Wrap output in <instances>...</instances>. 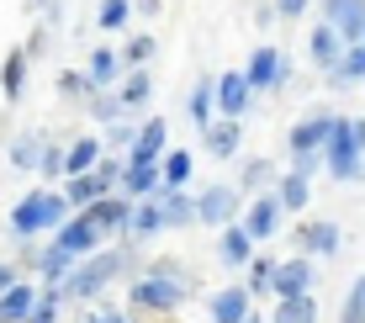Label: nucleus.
I'll return each mask as SVG.
<instances>
[{
	"mask_svg": "<svg viewBox=\"0 0 365 323\" xmlns=\"http://www.w3.org/2000/svg\"><path fill=\"white\" fill-rule=\"evenodd\" d=\"M334 117L339 111L329 106H312V111H302V117L286 128V148L292 154H323V143H329V128H334Z\"/></svg>",
	"mask_w": 365,
	"mask_h": 323,
	"instance_id": "8",
	"label": "nucleus"
},
{
	"mask_svg": "<svg viewBox=\"0 0 365 323\" xmlns=\"http://www.w3.org/2000/svg\"><path fill=\"white\" fill-rule=\"evenodd\" d=\"M349 185H365V154H360V165H355V180Z\"/></svg>",
	"mask_w": 365,
	"mask_h": 323,
	"instance_id": "47",
	"label": "nucleus"
},
{
	"mask_svg": "<svg viewBox=\"0 0 365 323\" xmlns=\"http://www.w3.org/2000/svg\"><path fill=\"white\" fill-rule=\"evenodd\" d=\"M318 21L339 32V43H365V0H318Z\"/></svg>",
	"mask_w": 365,
	"mask_h": 323,
	"instance_id": "13",
	"label": "nucleus"
},
{
	"mask_svg": "<svg viewBox=\"0 0 365 323\" xmlns=\"http://www.w3.org/2000/svg\"><path fill=\"white\" fill-rule=\"evenodd\" d=\"M286 170H292V175H302V180H312V175L323 170V154H292V165H286Z\"/></svg>",
	"mask_w": 365,
	"mask_h": 323,
	"instance_id": "41",
	"label": "nucleus"
},
{
	"mask_svg": "<svg viewBox=\"0 0 365 323\" xmlns=\"http://www.w3.org/2000/svg\"><path fill=\"white\" fill-rule=\"evenodd\" d=\"M85 111H91V128H106V122L128 117L122 101H117V91H91V96H85Z\"/></svg>",
	"mask_w": 365,
	"mask_h": 323,
	"instance_id": "34",
	"label": "nucleus"
},
{
	"mask_svg": "<svg viewBox=\"0 0 365 323\" xmlns=\"http://www.w3.org/2000/svg\"><path fill=\"white\" fill-rule=\"evenodd\" d=\"M133 11H138V16H159V11H165V0H133Z\"/></svg>",
	"mask_w": 365,
	"mask_h": 323,
	"instance_id": "45",
	"label": "nucleus"
},
{
	"mask_svg": "<svg viewBox=\"0 0 365 323\" xmlns=\"http://www.w3.org/2000/svg\"><path fill=\"white\" fill-rule=\"evenodd\" d=\"M165 148H170V122L165 117H143V122H138V133H133V148L122 159H128V165H159Z\"/></svg>",
	"mask_w": 365,
	"mask_h": 323,
	"instance_id": "14",
	"label": "nucleus"
},
{
	"mask_svg": "<svg viewBox=\"0 0 365 323\" xmlns=\"http://www.w3.org/2000/svg\"><path fill=\"white\" fill-rule=\"evenodd\" d=\"M58 96H64V101H85V96H91L85 74L80 69H64V74H58Z\"/></svg>",
	"mask_w": 365,
	"mask_h": 323,
	"instance_id": "40",
	"label": "nucleus"
},
{
	"mask_svg": "<svg viewBox=\"0 0 365 323\" xmlns=\"http://www.w3.org/2000/svg\"><path fill=\"white\" fill-rule=\"evenodd\" d=\"M312 287H318V260H307V255L275 260V270H270V297L275 302H281V297H307Z\"/></svg>",
	"mask_w": 365,
	"mask_h": 323,
	"instance_id": "7",
	"label": "nucleus"
},
{
	"mask_svg": "<svg viewBox=\"0 0 365 323\" xmlns=\"http://www.w3.org/2000/svg\"><path fill=\"white\" fill-rule=\"evenodd\" d=\"M255 250L259 244L249 239L238 222H228V228H217V265H228V270H244L249 260H255Z\"/></svg>",
	"mask_w": 365,
	"mask_h": 323,
	"instance_id": "21",
	"label": "nucleus"
},
{
	"mask_svg": "<svg viewBox=\"0 0 365 323\" xmlns=\"http://www.w3.org/2000/svg\"><path fill=\"white\" fill-rule=\"evenodd\" d=\"M270 196H275V207H281V212H297V217H302V207H312V180H302V175H292V170H281V175H275V185H270Z\"/></svg>",
	"mask_w": 365,
	"mask_h": 323,
	"instance_id": "26",
	"label": "nucleus"
},
{
	"mask_svg": "<svg viewBox=\"0 0 365 323\" xmlns=\"http://www.w3.org/2000/svg\"><path fill=\"white\" fill-rule=\"evenodd\" d=\"M133 265H138L133 244H117V250L101 244L96 255H85V260L69 265V276L58 281V297H64V302H96V297H106L122 276H133Z\"/></svg>",
	"mask_w": 365,
	"mask_h": 323,
	"instance_id": "1",
	"label": "nucleus"
},
{
	"mask_svg": "<svg viewBox=\"0 0 365 323\" xmlns=\"http://www.w3.org/2000/svg\"><path fill=\"white\" fill-rule=\"evenodd\" d=\"M275 175H281V165H275V159H265V154H255V159H244V165H238V196H259V191H270L275 185Z\"/></svg>",
	"mask_w": 365,
	"mask_h": 323,
	"instance_id": "24",
	"label": "nucleus"
},
{
	"mask_svg": "<svg viewBox=\"0 0 365 323\" xmlns=\"http://www.w3.org/2000/svg\"><path fill=\"white\" fill-rule=\"evenodd\" d=\"M265 323H318V297H312V292L307 297H281Z\"/></svg>",
	"mask_w": 365,
	"mask_h": 323,
	"instance_id": "31",
	"label": "nucleus"
},
{
	"mask_svg": "<svg viewBox=\"0 0 365 323\" xmlns=\"http://www.w3.org/2000/svg\"><path fill=\"white\" fill-rule=\"evenodd\" d=\"M133 133H138V122H133V117L106 122V128H101V148H122V154H128V148H133Z\"/></svg>",
	"mask_w": 365,
	"mask_h": 323,
	"instance_id": "38",
	"label": "nucleus"
},
{
	"mask_svg": "<svg viewBox=\"0 0 365 323\" xmlns=\"http://www.w3.org/2000/svg\"><path fill=\"white\" fill-rule=\"evenodd\" d=\"M238 207H244V196H238V185H207V191L196 196V222L201 228H228V222H238Z\"/></svg>",
	"mask_w": 365,
	"mask_h": 323,
	"instance_id": "9",
	"label": "nucleus"
},
{
	"mask_svg": "<svg viewBox=\"0 0 365 323\" xmlns=\"http://www.w3.org/2000/svg\"><path fill=\"white\" fill-rule=\"evenodd\" d=\"M133 21V0H101L96 6V27L101 32H122Z\"/></svg>",
	"mask_w": 365,
	"mask_h": 323,
	"instance_id": "37",
	"label": "nucleus"
},
{
	"mask_svg": "<svg viewBox=\"0 0 365 323\" xmlns=\"http://www.w3.org/2000/svg\"><path fill=\"white\" fill-rule=\"evenodd\" d=\"M154 202H159V222H165V233H180V228H196V196L185 191H170V185H159L154 191Z\"/></svg>",
	"mask_w": 365,
	"mask_h": 323,
	"instance_id": "16",
	"label": "nucleus"
},
{
	"mask_svg": "<svg viewBox=\"0 0 365 323\" xmlns=\"http://www.w3.org/2000/svg\"><path fill=\"white\" fill-rule=\"evenodd\" d=\"M111 91H117L122 111H128V117H138V111L154 101V74H148V69H122V80L111 85Z\"/></svg>",
	"mask_w": 365,
	"mask_h": 323,
	"instance_id": "20",
	"label": "nucleus"
},
{
	"mask_svg": "<svg viewBox=\"0 0 365 323\" xmlns=\"http://www.w3.org/2000/svg\"><path fill=\"white\" fill-rule=\"evenodd\" d=\"M292 250L307 255V260H334L339 250H344V228H339L334 217H297Z\"/></svg>",
	"mask_w": 365,
	"mask_h": 323,
	"instance_id": "6",
	"label": "nucleus"
},
{
	"mask_svg": "<svg viewBox=\"0 0 365 323\" xmlns=\"http://www.w3.org/2000/svg\"><path fill=\"white\" fill-rule=\"evenodd\" d=\"M281 207H275V196L270 191H259V196H244V207H238V228L249 233L255 244H270L275 233H281Z\"/></svg>",
	"mask_w": 365,
	"mask_h": 323,
	"instance_id": "10",
	"label": "nucleus"
},
{
	"mask_svg": "<svg viewBox=\"0 0 365 323\" xmlns=\"http://www.w3.org/2000/svg\"><path fill=\"white\" fill-rule=\"evenodd\" d=\"M48 244H53V250H64L69 260H85V255H96V250H101L106 239L96 233V222L85 217V212H69V217L58 222L53 233H48Z\"/></svg>",
	"mask_w": 365,
	"mask_h": 323,
	"instance_id": "11",
	"label": "nucleus"
},
{
	"mask_svg": "<svg viewBox=\"0 0 365 323\" xmlns=\"http://www.w3.org/2000/svg\"><path fill=\"white\" fill-rule=\"evenodd\" d=\"M270 270H275V255H255L244 265V281H238V287L255 297V302H265V297H270Z\"/></svg>",
	"mask_w": 365,
	"mask_h": 323,
	"instance_id": "32",
	"label": "nucleus"
},
{
	"mask_svg": "<svg viewBox=\"0 0 365 323\" xmlns=\"http://www.w3.org/2000/svg\"><path fill=\"white\" fill-rule=\"evenodd\" d=\"M249 106H255V91L244 85V74H238V69L212 74V111H217V117L244 122V117H249Z\"/></svg>",
	"mask_w": 365,
	"mask_h": 323,
	"instance_id": "12",
	"label": "nucleus"
},
{
	"mask_svg": "<svg viewBox=\"0 0 365 323\" xmlns=\"http://www.w3.org/2000/svg\"><path fill=\"white\" fill-rule=\"evenodd\" d=\"M32 297H37V281H27V276L11 281V287L0 292V323H21L32 313Z\"/></svg>",
	"mask_w": 365,
	"mask_h": 323,
	"instance_id": "29",
	"label": "nucleus"
},
{
	"mask_svg": "<svg viewBox=\"0 0 365 323\" xmlns=\"http://www.w3.org/2000/svg\"><path fill=\"white\" fill-rule=\"evenodd\" d=\"M339 53H344V43H339V32H334V27H323V21H318V27L307 32V58H312V69L323 74V69H329V64H334Z\"/></svg>",
	"mask_w": 365,
	"mask_h": 323,
	"instance_id": "30",
	"label": "nucleus"
},
{
	"mask_svg": "<svg viewBox=\"0 0 365 323\" xmlns=\"http://www.w3.org/2000/svg\"><path fill=\"white\" fill-rule=\"evenodd\" d=\"M323 85H329V91H360L365 85V43H349L344 53L323 69Z\"/></svg>",
	"mask_w": 365,
	"mask_h": 323,
	"instance_id": "17",
	"label": "nucleus"
},
{
	"mask_svg": "<svg viewBox=\"0 0 365 323\" xmlns=\"http://www.w3.org/2000/svg\"><path fill=\"white\" fill-rule=\"evenodd\" d=\"M185 111H191V122L196 128H207L217 111H212V74H201V80L191 85V96H185Z\"/></svg>",
	"mask_w": 365,
	"mask_h": 323,
	"instance_id": "35",
	"label": "nucleus"
},
{
	"mask_svg": "<svg viewBox=\"0 0 365 323\" xmlns=\"http://www.w3.org/2000/svg\"><path fill=\"white\" fill-rule=\"evenodd\" d=\"M58 307H64V297H58V287H43V281H37L32 313L21 318V323H58Z\"/></svg>",
	"mask_w": 365,
	"mask_h": 323,
	"instance_id": "36",
	"label": "nucleus"
},
{
	"mask_svg": "<svg viewBox=\"0 0 365 323\" xmlns=\"http://www.w3.org/2000/svg\"><path fill=\"white\" fill-rule=\"evenodd\" d=\"M80 212L96 222V233H101V239H117V233H122V222H128V196H117V191H111V196H101V202L80 207Z\"/></svg>",
	"mask_w": 365,
	"mask_h": 323,
	"instance_id": "23",
	"label": "nucleus"
},
{
	"mask_svg": "<svg viewBox=\"0 0 365 323\" xmlns=\"http://www.w3.org/2000/svg\"><path fill=\"white\" fill-rule=\"evenodd\" d=\"M101 154H106V148H101V133H96V128H91V133H80V138H69V143H64V165H58V180L85 175V170H91Z\"/></svg>",
	"mask_w": 365,
	"mask_h": 323,
	"instance_id": "19",
	"label": "nucleus"
},
{
	"mask_svg": "<svg viewBox=\"0 0 365 323\" xmlns=\"http://www.w3.org/2000/svg\"><path fill=\"white\" fill-rule=\"evenodd\" d=\"M64 217H69L64 191H58V185H32V191L6 212V228L16 233V244H27V239H48Z\"/></svg>",
	"mask_w": 365,
	"mask_h": 323,
	"instance_id": "2",
	"label": "nucleus"
},
{
	"mask_svg": "<svg viewBox=\"0 0 365 323\" xmlns=\"http://www.w3.org/2000/svg\"><path fill=\"white\" fill-rule=\"evenodd\" d=\"M80 323H106V318H101V313H91V318H80Z\"/></svg>",
	"mask_w": 365,
	"mask_h": 323,
	"instance_id": "50",
	"label": "nucleus"
},
{
	"mask_svg": "<svg viewBox=\"0 0 365 323\" xmlns=\"http://www.w3.org/2000/svg\"><path fill=\"white\" fill-rule=\"evenodd\" d=\"M244 313H255V297H249L244 287H217L207 297V318L212 323H238Z\"/></svg>",
	"mask_w": 365,
	"mask_h": 323,
	"instance_id": "22",
	"label": "nucleus"
},
{
	"mask_svg": "<svg viewBox=\"0 0 365 323\" xmlns=\"http://www.w3.org/2000/svg\"><path fill=\"white\" fill-rule=\"evenodd\" d=\"M101 318H106V323H138V318H122V313H101Z\"/></svg>",
	"mask_w": 365,
	"mask_h": 323,
	"instance_id": "48",
	"label": "nucleus"
},
{
	"mask_svg": "<svg viewBox=\"0 0 365 323\" xmlns=\"http://www.w3.org/2000/svg\"><path fill=\"white\" fill-rule=\"evenodd\" d=\"M85 74V85H91V91H111V85L122 80V58H117V48H91V64L80 69Z\"/></svg>",
	"mask_w": 365,
	"mask_h": 323,
	"instance_id": "25",
	"label": "nucleus"
},
{
	"mask_svg": "<svg viewBox=\"0 0 365 323\" xmlns=\"http://www.w3.org/2000/svg\"><path fill=\"white\" fill-rule=\"evenodd\" d=\"M238 74H244V85H249L255 96H270V91H281V85L292 80V58H286L275 43H259Z\"/></svg>",
	"mask_w": 365,
	"mask_h": 323,
	"instance_id": "5",
	"label": "nucleus"
},
{
	"mask_svg": "<svg viewBox=\"0 0 365 323\" xmlns=\"http://www.w3.org/2000/svg\"><path fill=\"white\" fill-rule=\"evenodd\" d=\"M275 6V21H302V11L312 6V0H270Z\"/></svg>",
	"mask_w": 365,
	"mask_h": 323,
	"instance_id": "43",
	"label": "nucleus"
},
{
	"mask_svg": "<svg viewBox=\"0 0 365 323\" xmlns=\"http://www.w3.org/2000/svg\"><path fill=\"white\" fill-rule=\"evenodd\" d=\"M191 170H196L191 148H165V154H159V185H170V191L191 185Z\"/></svg>",
	"mask_w": 365,
	"mask_h": 323,
	"instance_id": "28",
	"label": "nucleus"
},
{
	"mask_svg": "<svg viewBox=\"0 0 365 323\" xmlns=\"http://www.w3.org/2000/svg\"><path fill=\"white\" fill-rule=\"evenodd\" d=\"M11 281H21V265H16V260H0V292H6Z\"/></svg>",
	"mask_w": 365,
	"mask_h": 323,
	"instance_id": "44",
	"label": "nucleus"
},
{
	"mask_svg": "<svg viewBox=\"0 0 365 323\" xmlns=\"http://www.w3.org/2000/svg\"><path fill=\"white\" fill-rule=\"evenodd\" d=\"M201 148H207L212 159H238V148H244V122H233V117H212L207 128H201Z\"/></svg>",
	"mask_w": 365,
	"mask_h": 323,
	"instance_id": "15",
	"label": "nucleus"
},
{
	"mask_svg": "<svg viewBox=\"0 0 365 323\" xmlns=\"http://www.w3.org/2000/svg\"><path fill=\"white\" fill-rule=\"evenodd\" d=\"M185 281L180 276H138L133 281V292H128V307H133V318H159V313H180L185 307Z\"/></svg>",
	"mask_w": 365,
	"mask_h": 323,
	"instance_id": "4",
	"label": "nucleus"
},
{
	"mask_svg": "<svg viewBox=\"0 0 365 323\" xmlns=\"http://www.w3.org/2000/svg\"><path fill=\"white\" fill-rule=\"evenodd\" d=\"M43 148H48V128H21L16 138L6 143V165L21 170V175H32L37 159H43Z\"/></svg>",
	"mask_w": 365,
	"mask_h": 323,
	"instance_id": "18",
	"label": "nucleus"
},
{
	"mask_svg": "<svg viewBox=\"0 0 365 323\" xmlns=\"http://www.w3.org/2000/svg\"><path fill=\"white\" fill-rule=\"evenodd\" d=\"M32 6H48V11H53V0H32Z\"/></svg>",
	"mask_w": 365,
	"mask_h": 323,
	"instance_id": "51",
	"label": "nucleus"
},
{
	"mask_svg": "<svg viewBox=\"0 0 365 323\" xmlns=\"http://www.w3.org/2000/svg\"><path fill=\"white\" fill-rule=\"evenodd\" d=\"M360 154H365V117H334L329 143H323V170H329V180L349 185Z\"/></svg>",
	"mask_w": 365,
	"mask_h": 323,
	"instance_id": "3",
	"label": "nucleus"
},
{
	"mask_svg": "<svg viewBox=\"0 0 365 323\" xmlns=\"http://www.w3.org/2000/svg\"><path fill=\"white\" fill-rule=\"evenodd\" d=\"M159 53V37H148V32H133L128 43L117 48V58H122V69H148V58Z\"/></svg>",
	"mask_w": 365,
	"mask_h": 323,
	"instance_id": "33",
	"label": "nucleus"
},
{
	"mask_svg": "<svg viewBox=\"0 0 365 323\" xmlns=\"http://www.w3.org/2000/svg\"><path fill=\"white\" fill-rule=\"evenodd\" d=\"M349 292H355V297H360V302H365V270H360V276H355V287H349Z\"/></svg>",
	"mask_w": 365,
	"mask_h": 323,
	"instance_id": "46",
	"label": "nucleus"
},
{
	"mask_svg": "<svg viewBox=\"0 0 365 323\" xmlns=\"http://www.w3.org/2000/svg\"><path fill=\"white\" fill-rule=\"evenodd\" d=\"M238 323H265V318H259V313H244V318H238Z\"/></svg>",
	"mask_w": 365,
	"mask_h": 323,
	"instance_id": "49",
	"label": "nucleus"
},
{
	"mask_svg": "<svg viewBox=\"0 0 365 323\" xmlns=\"http://www.w3.org/2000/svg\"><path fill=\"white\" fill-rule=\"evenodd\" d=\"M27 74H32V64H27L21 48H11V53L0 58V96H6V106H16L21 96H27Z\"/></svg>",
	"mask_w": 365,
	"mask_h": 323,
	"instance_id": "27",
	"label": "nucleus"
},
{
	"mask_svg": "<svg viewBox=\"0 0 365 323\" xmlns=\"http://www.w3.org/2000/svg\"><path fill=\"white\" fill-rule=\"evenodd\" d=\"M339 323H365V302L355 292H344V302H339Z\"/></svg>",
	"mask_w": 365,
	"mask_h": 323,
	"instance_id": "42",
	"label": "nucleus"
},
{
	"mask_svg": "<svg viewBox=\"0 0 365 323\" xmlns=\"http://www.w3.org/2000/svg\"><path fill=\"white\" fill-rule=\"evenodd\" d=\"M48 48H53V32H48V21H37V27L27 32V43H21V53H27V64H37Z\"/></svg>",
	"mask_w": 365,
	"mask_h": 323,
	"instance_id": "39",
	"label": "nucleus"
}]
</instances>
